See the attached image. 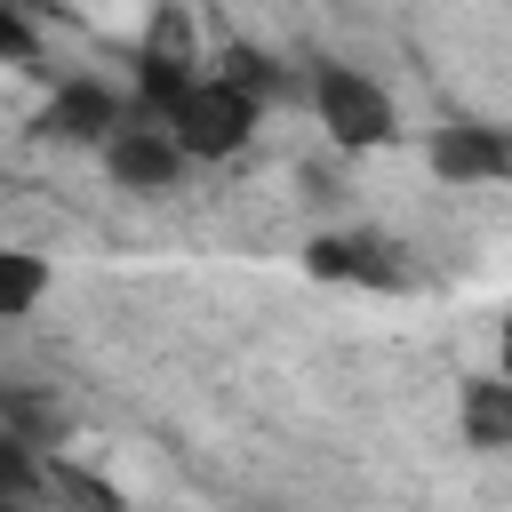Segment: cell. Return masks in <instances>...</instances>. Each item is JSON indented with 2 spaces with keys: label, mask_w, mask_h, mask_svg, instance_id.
<instances>
[{
  "label": "cell",
  "mask_w": 512,
  "mask_h": 512,
  "mask_svg": "<svg viewBox=\"0 0 512 512\" xmlns=\"http://www.w3.org/2000/svg\"><path fill=\"white\" fill-rule=\"evenodd\" d=\"M304 96H312L328 144H344V152H376V144L400 136V104L384 96V80L344 64V56H312L304 64Z\"/></svg>",
  "instance_id": "1"
},
{
  "label": "cell",
  "mask_w": 512,
  "mask_h": 512,
  "mask_svg": "<svg viewBox=\"0 0 512 512\" xmlns=\"http://www.w3.org/2000/svg\"><path fill=\"white\" fill-rule=\"evenodd\" d=\"M256 112H264V104H256L240 80H224V72H208V64H200V80L160 112V128L184 144V160H232V152H248Z\"/></svg>",
  "instance_id": "2"
},
{
  "label": "cell",
  "mask_w": 512,
  "mask_h": 512,
  "mask_svg": "<svg viewBox=\"0 0 512 512\" xmlns=\"http://www.w3.org/2000/svg\"><path fill=\"white\" fill-rule=\"evenodd\" d=\"M96 152H104V176H112L120 192H168V184L192 168V160H184V144H176L152 112H128Z\"/></svg>",
  "instance_id": "3"
},
{
  "label": "cell",
  "mask_w": 512,
  "mask_h": 512,
  "mask_svg": "<svg viewBox=\"0 0 512 512\" xmlns=\"http://www.w3.org/2000/svg\"><path fill=\"white\" fill-rule=\"evenodd\" d=\"M128 112H136V104H128L112 80H64V88L40 104V120H32V128H40L48 144H104Z\"/></svg>",
  "instance_id": "4"
},
{
  "label": "cell",
  "mask_w": 512,
  "mask_h": 512,
  "mask_svg": "<svg viewBox=\"0 0 512 512\" xmlns=\"http://www.w3.org/2000/svg\"><path fill=\"white\" fill-rule=\"evenodd\" d=\"M304 264H312L320 280H360V288H400V280H408L400 248L376 240V232H320V240L304 248Z\"/></svg>",
  "instance_id": "5"
},
{
  "label": "cell",
  "mask_w": 512,
  "mask_h": 512,
  "mask_svg": "<svg viewBox=\"0 0 512 512\" xmlns=\"http://www.w3.org/2000/svg\"><path fill=\"white\" fill-rule=\"evenodd\" d=\"M432 168L448 184H496L512 176V128H488V120H456L432 136Z\"/></svg>",
  "instance_id": "6"
},
{
  "label": "cell",
  "mask_w": 512,
  "mask_h": 512,
  "mask_svg": "<svg viewBox=\"0 0 512 512\" xmlns=\"http://www.w3.org/2000/svg\"><path fill=\"white\" fill-rule=\"evenodd\" d=\"M456 424H464V440L472 448H512V376L496 368V376H472L464 384V400H456Z\"/></svg>",
  "instance_id": "7"
},
{
  "label": "cell",
  "mask_w": 512,
  "mask_h": 512,
  "mask_svg": "<svg viewBox=\"0 0 512 512\" xmlns=\"http://www.w3.org/2000/svg\"><path fill=\"white\" fill-rule=\"evenodd\" d=\"M0 432H16V440H32V448H48V440H56V400H48V392H32V384H16V376H0Z\"/></svg>",
  "instance_id": "8"
},
{
  "label": "cell",
  "mask_w": 512,
  "mask_h": 512,
  "mask_svg": "<svg viewBox=\"0 0 512 512\" xmlns=\"http://www.w3.org/2000/svg\"><path fill=\"white\" fill-rule=\"evenodd\" d=\"M40 296H48V264L32 248H8L0 240V320H24Z\"/></svg>",
  "instance_id": "9"
},
{
  "label": "cell",
  "mask_w": 512,
  "mask_h": 512,
  "mask_svg": "<svg viewBox=\"0 0 512 512\" xmlns=\"http://www.w3.org/2000/svg\"><path fill=\"white\" fill-rule=\"evenodd\" d=\"M48 488V472H40V448L32 440H16V432H0V504H16V496H40Z\"/></svg>",
  "instance_id": "10"
},
{
  "label": "cell",
  "mask_w": 512,
  "mask_h": 512,
  "mask_svg": "<svg viewBox=\"0 0 512 512\" xmlns=\"http://www.w3.org/2000/svg\"><path fill=\"white\" fill-rule=\"evenodd\" d=\"M216 72H224V80H240L256 104H264V96H280V72H272V56H264V48H232Z\"/></svg>",
  "instance_id": "11"
},
{
  "label": "cell",
  "mask_w": 512,
  "mask_h": 512,
  "mask_svg": "<svg viewBox=\"0 0 512 512\" xmlns=\"http://www.w3.org/2000/svg\"><path fill=\"white\" fill-rule=\"evenodd\" d=\"M0 56H8V64H32V56H40V32L16 16V0H0Z\"/></svg>",
  "instance_id": "12"
},
{
  "label": "cell",
  "mask_w": 512,
  "mask_h": 512,
  "mask_svg": "<svg viewBox=\"0 0 512 512\" xmlns=\"http://www.w3.org/2000/svg\"><path fill=\"white\" fill-rule=\"evenodd\" d=\"M496 352H504V376H512V312H504V328H496Z\"/></svg>",
  "instance_id": "13"
}]
</instances>
